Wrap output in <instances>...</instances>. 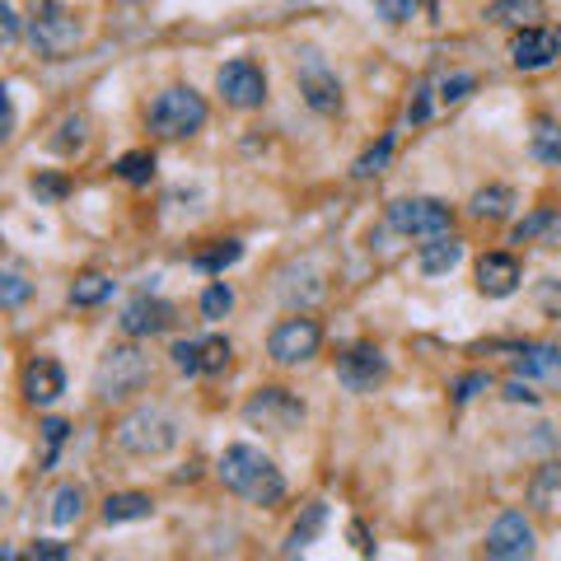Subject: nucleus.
<instances>
[{
    "label": "nucleus",
    "instance_id": "obj_1",
    "mask_svg": "<svg viewBox=\"0 0 561 561\" xmlns=\"http://www.w3.org/2000/svg\"><path fill=\"white\" fill-rule=\"evenodd\" d=\"M216 477L225 482V491H235L239 501L272 510L286 501V477L272 464L258 444H229V450L216 458Z\"/></svg>",
    "mask_w": 561,
    "mask_h": 561
},
{
    "label": "nucleus",
    "instance_id": "obj_2",
    "mask_svg": "<svg viewBox=\"0 0 561 561\" xmlns=\"http://www.w3.org/2000/svg\"><path fill=\"white\" fill-rule=\"evenodd\" d=\"M178 440H183V426L159 403L131 407L127 417L112 426V444H118L127 458H164L169 450H178Z\"/></svg>",
    "mask_w": 561,
    "mask_h": 561
},
{
    "label": "nucleus",
    "instance_id": "obj_3",
    "mask_svg": "<svg viewBox=\"0 0 561 561\" xmlns=\"http://www.w3.org/2000/svg\"><path fill=\"white\" fill-rule=\"evenodd\" d=\"M151 379H155V366L141 346H131V342L108 346L104 360H98V370H94V398L98 403H127V398H136Z\"/></svg>",
    "mask_w": 561,
    "mask_h": 561
},
{
    "label": "nucleus",
    "instance_id": "obj_4",
    "mask_svg": "<svg viewBox=\"0 0 561 561\" xmlns=\"http://www.w3.org/2000/svg\"><path fill=\"white\" fill-rule=\"evenodd\" d=\"M206 118H211V108L192 85L159 89L155 104L145 108V127H151L159 141H188V136H196V131L206 127Z\"/></svg>",
    "mask_w": 561,
    "mask_h": 561
},
{
    "label": "nucleus",
    "instance_id": "obj_5",
    "mask_svg": "<svg viewBox=\"0 0 561 561\" xmlns=\"http://www.w3.org/2000/svg\"><path fill=\"white\" fill-rule=\"evenodd\" d=\"M85 38V24H80L75 10H65L61 0H38L28 14V47L43 61H65Z\"/></svg>",
    "mask_w": 561,
    "mask_h": 561
},
{
    "label": "nucleus",
    "instance_id": "obj_6",
    "mask_svg": "<svg viewBox=\"0 0 561 561\" xmlns=\"http://www.w3.org/2000/svg\"><path fill=\"white\" fill-rule=\"evenodd\" d=\"M309 417V407L305 398H295L290 389H280V384H267V389H258L249 403H243V421L253 426V431H272V435H290V431H300Z\"/></svg>",
    "mask_w": 561,
    "mask_h": 561
},
{
    "label": "nucleus",
    "instance_id": "obj_7",
    "mask_svg": "<svg viewBox=\"0 0 561 561\" xmlns=\"http://www.w3.org/2000/svg\"><path fill=\"white\" fill-rule=\"evenodd\" d=\"M295 80H300V94H305V104L319 112V118H337L342 112V80L337 71L323 61L319 47H300L295 52Z\"/></svg>",
    "mask_w": 561,
    "mask_h": 561
},
{
    "label": "nucleus",
    "instance_id": "obj_8",
    "mask_svg": "<svg viewBox=\"0 0 561 561\" xmlns=\"http://www.w3.org/2000/svg\"><path fill=\"white\" fill-rule=\"evenodd\" d=\"M319 351H323V327H319V319H309V313H290V319H280L267 333V356L280 370L309 366Z\"/></svg>",
    "mask_w": 561,
    "mask_h": 561
},
{
    "label": "nucleus",
    "instance_id": "obj_9",
    "mask_svg": "<svg viewBox=\"0 0 561 561\" xmlns=\"http://www.w3.org/2000/svg\"><path fill=\"white\" fill-rule=\"evenodd\" d=\"M389 225L403 239H435V235H454V211L440 196H398L389 202Z\"/></svg>",
    "mask_w": 561,
    "mask_h": 561
},
{
    "label": "nucleus",
    "instance_id": "obj_10",
    "mask_svg": "<svg viewBox=\"0 0 561 561\" xmlns=\"http://www.w3.org/2000/svg\"><path fill=\"white\" fill-rule=\"evenodd\" d=\"M216 94L225 98V108L235 112H253L267 104V71L253 57H235L216 71Z\"/></svg>",
    "mask_w": 561,
    "mask_h": 561
},
{
    "label": "nucleus",
    "instance_id": "obj_11",
    "mask_svg": "<svg viewBox=\"0 0 561 561\" xmlns=\"http://www.w3.org/2000/svg\"><path fill=\"white\" fill-rule=\"evenodd\" d=\"M337 379L346 393H374L389 379V356L374 342H356L351 351L337 356Z\"/></svg>",
    "mask_w": 561,
    "mask_h": 561
},
{
    "label": "nucleus",
    "instance_id": "obj_12",
    "mask_svg": "<svg viewBox=\"0 0 561 561\" xmlns=\"http://www.w3.org/2000/svg\"><path fill=\"white\" fill-rule=\"evenodd\" d=\"M534 524L520 515V510H505L497 515V524L487 529V557L497 561H520V557H534Z\"/></svg>",
    "mask_w": 561,
    "mask_h": 561
},
{
    "label": "nucleus",
    "instance_id": "obj_13",
    "mask_svg": "<svg viewBox=\"0 0 561 561\" xmlns=\"http://www.w3.org/2000/svg\"><path fill=\"white\" fill-rule=\"evenodd\" d=\"M118 327H122L131 342L159 337V333H169V327H174V305H169V300H159V295H136V300L122 309Z\"/></svg>",
    "mask_w": 561,
    "mask_h": 561
},
{
    "label": "nucleus",
    "instance_id": "obj_14",
    "mask_svg": "<svg viewBox=\"0 0 561 561\" xmlns=\"http://www.w3.org/2000/svg\"><path fill=\"white\" fill-rule=\"evenodd\" d=\"M557 57H561V38L542 24L520 28L515 43H510V65H515V71H548Z\"/></svg>",
    "mask_w": 561,
    "mask_h": 561
},
{
    "label": "nucleus",
    "instance_id": "obj_15",
    "mask_svg": "<svg viewBox=\"0 0 561 561\" xmlns=\"http://www.w3.org/2000/svg\"><path fill=\"white\" fill-rule=\"evenodd\" d=\"M20 393H24V403H28V407H52L61 393H65V370L57 366L52 356L28 360L24 374H20Z\"/></svg>",
    "mask_w": 561,
    "mask_h": 561
},
{
    "label": "nucleus",
    "instance_id": "obj_16",
    "mask_svg": "<svg viewBox=\"0 0 561 561\" xmlns=\"http://www.w3.org/2000/svg\"><path fill=\"white\" fill-rule=\"evenodd\" d=\"M520 258L515 253H482L477 258V290L487 295V300H510V295L520 290Z\"/></svg>",
    "mask_w": 561,
    "mask_h": 561
},
{
    "label": "nucleus",
    "instance_id": "obj_17",
    "mask_svg": "<svg viewBox=\"0 0 561 561\" xmlns=\"http://www.w3.org/2000/svg\"><path fill=\"white\" fill-rule=\"evenodd\" d=\"M280 300L286 305H295V309H305V305H313V300H323V280H319V272L309 267V262H290V267H280Z\"/></svg>",
    "mask_w": 561,
    "mask_h": 561
},
{
    "label": "nucleus",
    "instance_id": "obj_18",
    "mask_svg": "<svg viewBox=\"0 0 561 561\" xmlns=\"http://www.w3.org/2000/svg\"><path fill=\"white\" fill-rule=\"evenodd\" d=\"M548 20V0H491L487 5V24L497 28H534Z\"/></svg>",
    "mask_w": 561,
    "mask_h": 561
},
{
    "label": "nucleus",
    "instance_id": "obj_19",
    "mask_svg": "<svg viewBox=\"0 0 561 561\" xmlns=\"http://www.w3.org/2000/svg\"><path fill=\"white\" fill-rule=\"evenodd\" d=\"M510 370L520 379H561V346H542V342H529L510 356Z\"/></svg>",
    "mask_w": 561,
    "mask_h": 561
},
{
    "label": "nucleus",
    "instance_id": "obj_20",
    "mask_svg": "<svg viewBox=\"0 0 561 561\" xmlns=\"http://www.w3.org/2000/svg\"><path fill=\"white\" fill-rule=\"evenodd\" d=\"M458 262H464V239H458V235H435V239H426L421 253H417V267H421L426 276H444V272H454Z\"/></svg>",
    "mask_w": 561,
    "mask_h": 561
},
{
    "label": "nucleus",
    "instance_id": "obj_21",
    "mask_svg": "<svg viewBox=\"0 0 561 561\" xmlns=\"http://www.w3.org/2000/svg\"><path fill=\"white\" fill-rule=\"evenodd\" d=\"M151 515H155V501L145 491H112L104 501V524H136Z\"/></svg>",
    "mask_w": 561,
    "mask_h": 561
},
{
    "label": "nucleus",
    "instance_id": "obj_22",
    "mask_svg": "<svg viewBox=\"0 0 561 561\" xmlns=\"http://www.w3.org/2000/svg\"><path fill=\"white\" fill-rule=\"evenodd\" d=\"M510 211H515V192H510L505 183L477 188L473 202H468V216L473 220H510Z\"/></svg>",
    "mask_w": 561,
    "mask_h": 561
},
{
    "label": "nucleus",
    "instance_id": "obj_23",
    "mask_svg": "<svg viewBox=\"0 0 561 561\" xmlns=\"http://www.w3.org/2000/svg\"><path fill=\"white\" fill-rule=\"evenodd\" d=\"M529 505H538V510H561V458L534 468V477H529Z\"/></svg>",
    "mask_w": 561,
    "mask_h": 561
},
{
    "label": "nucleus",
    "instance_id": "obj_24",
    "mask_svg": "<svg viewBox=\"0 0 561 561\" xmlns=\"http://www.w3.org/2000/svg\"><path fill=\"white\" fill-rule=\"evenodd\" d=\"M85 487L80 482H65V487H57V497H52V510H47V520L57 524V529H71V524L85 515Z\"/></svg>",
    "mask_w": 561,
    "mask_h": 561
},
{
    "label": "nucleus",
    "instance_id": "obj_25",
    "mask_svg": "<svg viewBox=\"0 0 561 561\" xmlns=\"http://www.w3.org/2000/svg\"><path fill=\"white\" fill-rule=\"evenodd\" d=\"M323 524H327V505H323V501H309L305 515L295 520V529H290V538H286V557H295L300 548H309V542L323 534Z\"/></svg>",
    "mask_w": 561,
    "mask_h": 561
},
{
    "label": "nucleus",
    "instance_id": "obj_26",
    "mask_svg": "<svg viewBox=\"0 0 561 561\" xmlns=\"http://www.w3.org/2000/svg\"><path fill=\"white\" fill-rule=\"evenodd\" d=\"M112 290H118V280H112V276L85 272V276H75V286H71V305L75 309H94V305L112 300Z\"/></svg>",
    "mask_w": 561,
    "mask_h": 561
},
{
    "label": "nucleus",
    "instance_id": "obj_27",
    "mask_svg": "<svg viewBox=\"0 0 561 561\" xmlns=\"http://www.w3.org/2000/svg\"><path fill=\"white\" fill-rule=\"evenodd\" d=\"M239 258H243V243H239V239H220L216 249L192 253V267H196V272H206V276H220L225 267H235Z\"/></svg>",
    "mask_w": 561,
    "mask_h": 561
},
{
    "label": "nucleus",
    "instance_id": "obj_28",
    "mask_svg": "<svg viewBox=\"0 0 561 561\" xmlns=\"http://www.w3.org/2000/svg\"><path fill=\"white\" fill-rule=\"evenodd\" d=\"M89 145V122L80 118V112H71V118H61L57 136H52V151L57 155H80Z\"/></svg>",
    "mask_w": 561,
    "mask_h": 561
},
{
    "label": "nucleus",
    "instance_id": "obj_29",
    "mask_svg": "<svg viewBox=\"0 0 561 561\" xmlns=\"http://www.w3.org/2000/svg\"><path fill=\"white\" fill-rule=\"evenodd\" d=\"M529 151H534L538 164H561V127H557L552 118H538V122H534Z\"/></svg>",
    "mask_w": 561,
    "mask_h": 561
},
{
    "label": "nucleus",
    "instance_id": "obj_30",
    "mask_svg": "<svg viewBox=\"0 0 561 561\" xmlns=\"http://www.w3.org/2000/svg\"><path fill=\"white\" fill-rule=\"evenodd\" d=\"M112 174H118L122 183H131V188H145L155 178V155L151 151H131V155H122L118 164H112Z\"/></svg>",
    "mask_w": 561,
    "mask_h": 561
},
{
    "label": "nucleus",
    "instance_id": "obj_31",
    "mask_svg": "<svg viewBox=\"0 0 561 561\" xmlns=\"http://www.w3.org/2000/svg\"><path fill=\"white\" fill-rule=\"evenodd\" d=\"M393 141H398V136H393V131H384V136H379V145H370V151L356 159V169H351V174L360 178V183H366V178H379V174L389 169V159H393Z\"/></svg>",
    "mask_w": 561,
    "mask_h": 561
},
{
    "label": "nucleus",
    "instance_id": "obj_32",
    "mask_svg": "<svg viewBox=\"0 0 561 561\" xmlns=\"http://www.w3.org/2000/svg\"><path fill=\"white\" fill-rule=\"evenodd\" d=\"M552 229H561V216H557L552 206H538L529 220L515 225V243H538L542 235H552Z\"/></svg>",
    "mask_w": 561,
    "mask_h": 561
},
{
    "label": "nucleus",
    "instance_id": "obj_33",
    "mask_svg": "<svg viewBox=\"0 0 561 561\" xmlns=\"http://www.w3.org/2000/svg\"><path fill=\"white\" fill-rule=\"evenodd\" d=\"M435 89H440V94H435L440 104H444V108H454V104H464V98L477 89V75H473V71H450Z\"/></svg>",
    "mask_w": 561,
    "mask_h": 561
},
{
    "label": "nucleus",
    "instance_id": "obj_34",
    "mask_svg": "<svg viewBox=\"0 0 561 561\" xmlns=\"http://www.w3.org/2000/svg\"><path fill=\"white\" fill-rule=\"evenodd\" d=\"M229 309H235V290H229L225 280H211V286L202 290V319L216 323V319H225Z\"/></svg>",
    "mask_w": 561,
    "mask_h": 561
},
{
    "label": "nucleus",
    "instance_id": "obj_35",
    "mask_svg": "<svg viewBox=\"0 0 561 561\" xmlns=\"http://www.w3.org/2000/svg\"><path fill=\"white\" fill-rule=\"evenodd\" d=\"M229 356H235L229 337H202V374H220V370H229Z\"/></svg>",
    "mask_w": 561,
    "mask_h": 561
},
{
    "label": "nucleus",
    "instance_id": "obj_36",
    "mask_svg": "<svg viewBox=\"0 0 561 561\" xmlns=\"http://www.w3.org/2000/svg\"><path fill=\"white\" fill-rule=\"evenodd\" d=\"M169 360H174V370H178V374H202V342L178 337V342L169 346Z\"/></svg>",
    "mask_w": 561,
    "mask_h": 561
},
{
    "label": "nucleus",
    "instance_id": "obj_37",
    "mask_svg": "<svg viewBox=\"0 0 561 561\" xmlns=\"http://www.w3.org/2000/svg\"><path fill=\"white\" fill-rule=\"evenodd\" d=\"M28 295H33V286H28V280L20 276V272H5V276H0V305H5V309H20L24 300H28Z\"/></svg>",
    "mask_w": 561,
    "mask_h": 561
},
{
    "label": "nucleus",
    "instance_id": "obj_38",
    "mask_svg": "<svg viewBox=\"0 0 561 561\" xmlns=\"http://www.w3.org/2000/svg\"><path fill=\"white\" fill-rule=\"evenodd\" d=\"M33 192H38L43 202H61V196L71 192V183H65V178H57V174H33Z\"/></svg>",
    "mask_w": 561,
    "mask_h": 561
},
{
    "label": "nucleus",
    "instance_id": "obj_39",
    "mask_svg": "<svg viewBox=\"0 0 561 561\" xmlns=\"http://www.w3.org/2000/svg\"><path fill=\"white\" fill-rule=\"evenodd\" d=\"M417 14V0H379V20L384 24H407Z\"/></svg>",
    "mask_w": 561,
    "mask_h": 561
},
{
    "label": "nucleus",
    "instance_id": "obj_40",
    "mask_svg": "<svg viewBox=\"0 0 561 561\" xmlns=\"http://www.w3.org/2000/svg\"><path fill=\"white\" fill-rule=\"evenodd\" d=\"M407 122L411 127H421V122H431V85H417V98H411V108H407Z\"/></svg>",
    "mask_w": 561,
    "mask_h": 561
},
{
    "label": "nucleus",
    "instance_id": "obj_41",
    "mask_svg": "<svg viewBox=\"0 0 561 561\" xmlns=\"http://www.w3.org/2000/svg\"><path fill=\"white\" fill-rule=\"evenodd\" d=\"M482 389H491V374H468V379H458V384H454V403H468V398H477Z\"/></svg>",
    "mask_w": 561,
    "mask_h": 561
},
{
    "label": "nucleus",
    "instance_id": "obj_42",
    "mask_svg": "<svg viewBox=\"0 0 561 561\" xmlns=\"http://www.w3.org/2000/svg\"><path fill=\"white\" fill-rule=\"evenodd\" d=\"M65 431H71V426H65L61 417H47V421H43V440H47V464H52V458H57V444L65 440Z\"/></svg>",
    "mask_w": 561,
    "mask_h": 561
},
{
    "label": "nucleus",
    "instance_id": "obj_43",
    "mask_svg": "<svg viewBox=\"0 0 561 561\" xmlns=\"http://www.w3.org/2000/svg\"><path fill=\"white\" fill-rule=\"evenodd\" d=\"M33 557H43V561H65V557H71V548H65V542L43 538V542H33Z\"/></svg>",
    "mask_w": 561,
    "mask_h": 561
},
{
    "label": "nucleus",
    "instance_id": "obj_44",
    "mask_svg": "<svg viewBox=\"0 0 561 561\" xmlns=\"http://www.w3.org/2000/svg\"><path fill=\"white\" fill-rule=\"evenodd\" d=\"M0 20H5V43H20V14H14V5H0Z\"/></svg>",
    "mask_w": 561,
    "mask_h": 561
},
{
    "label": "nucleus",
    "instance_id": "obj_45",
    "mask_svg": "<svg viewBox=\"0 0 561 561\" xmlns=\"http://www.w3.org/2000/svg\"><path fill=\"white\" fill-rule=\"evenodd\" d=\"M505 398H510V403H529V407H534V403H538V393H529L524 384H505Z\"/></svg>",
    "mask_w": 561,
    "mask_h": 561
}]
</instances>
